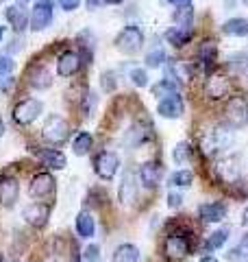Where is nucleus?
Returning <instances> with one entry per match:
<instances>
[{"mask_svg": "<svg viewBox=\"0 0 248 262\" xmlns=\"http://www.w3.org/2000/svg\"><path fill=\"white\" fill-rule=\"evenodd\" d=\"M233 142H235V134L229 127H216V129L207 131L201 138V151L211 158V155H218L225 149H231Z\"/></svg>", "mask_w": 248, "mask_h": 262, "instance_id": "f257e3e1", "label": "nucleus"}, {"mask_svg": "<svg viewBox=\"0 0 248 262\" xmlns=\"http://www.w3.org/2000/svg\"><path fill=\"white\" fill-rule=\"evenodd\" d=\"M70 136V125L65 122V118H61L59 114H51L44 120V127H41V138L51 144H63Z\"/></svg>", "mask_w": 248, "mask_h": 262, "instance_id": "f03ea898", "label": "nucleus"}, {"mask_svg": "<svg viewBox=\"0 0 248 262\" xmlns=\"http://www.w3.org/2000/svg\"><path fill=\"white\" fill-rule=\"evenodd\" d=\"M142 46H144V33L137 27H124L115 35V48L124 55H135L142 51Z\"/></svg>", "mask_w": 248, "mask_h": 262, "instance_id": "7ed1b4c3", "label": "nucleus"}, {"mask_svg": "<svg viewBox=\"0 0 248 262\" xmlns=\"http://www.w3.org/2000/svg\"><path fill=\"white\" fill-rule=\"evenodd\" d=\"M41 112H44L41 101H37V98H24V101L15 105L13 120L18 122V125H31V122H35L41 116Z\"/></svg>", "mask_w": 248, "mask_h": 262, "instance_id": "20e7f679", "label": "nucleus"}, {"mask_svg": "<svg viewBox=\"0 0 248 262\" xmlns=\"http://www.w3.org/2000/svg\"><path fill=\"white\" fill-rule=\"evenodd\" d=\"M118 168H120V158H118V153H113V151H103V153H98L96 155V160H94V170H96V175L101 177V179H113L115 173H118Z\"/></svg>", "mask_w": 248, "mask_h": 262, "instance_id": "39448f33", "label": "nucleus"}, {"mask_svg": "<svg viewBox=\"0 0 248 262\" xmlns=\"http://www.w3.org/2000/svg\"><path fill=\"white\" fill-rule=\"evenodd\" d=\"M218 177L222 179V182H227V184H235L239 177H242V158L235 153H231V155H225L220 162H218Z\"/></svg>", "mask_w": 248, "mask_h": 262, "instance_id": "423d86ee", "label": "nucleus"}, {"mask_svg": "<svg viewBox=\"0 0 248 262\" xmlns=\"http://www.w3.org/2000/svg\"><path fill=\"white\" fill-rule=\"evenodd\" d=\"M227 120L231 122V127H244L248 122V103L242 96H231L227 101Z\"/></svg>", "mask_w": 248, "mask_h": 262, "instance_id": "0eeeda50", "label": "nucleus"}, {"mask_svg": "<svg viewBox=\"0 0 248 262\" xmlns=\"http://www.w3.org/2000/svg\"><path fill=\"white\" fill-rule=\"evenodd\" d=\"M55 188H57V184H55V177L51 173H39V175L33 177V182L29 186V194L37 201H44L48 196L55 194Z\"/></svg>", "mask_w": 248, "mask_h": 262, "instance_id": "6e6552de", "label": "nucleus"}, {"mask_svg": "<svg viewBox=\"0 0 248 262\" xmlns=\"http://www.w3.org/2000/svg\"><path fill=\"white\" fill-rule=\"evenodd\" d=\"M53 22V0H37L31 11V24L33 31H44Z\"/></svg>", "mask_w": 248, "mask_h": 262, "instance_id": "1a4fd4ad", "label": "nucleus"}, {"mask_svg": "<svg viewBox=\"0 0 248 262\" xmlns=\"http://www.w3.org/2000/svg\"><path fill=\"white\" fill-rule=\"evenodd\" d=\"M22 216H24V221H27L31 227L41 229V227H46L48 219H51V206H48V203H41V201L29 203V206L24 208Z\"/></svg>", "mask_w": 248, "mask_h": 262, "instance_id": "9d476101", "label": "nucleus"}, {"mask_svg": "<svg viewBox=\"0 0 248 262\" xmlns=\"http://www.w3.org/2000/svg\"><path fill=\"white\" fill-rule=\"evenodd\" d=\"M163 251L170 260H183L189 253V243L183 234H170L163 243Z\"/></svg>", "mask_w": 248, "mask_h": 262, "instance_id": "9b49d317", "label": "nucleus"}, {"mask_svg": "<svg viewBox=\"0 0 248 262\" xmlns=\"http://www.w3.org/2000/svg\"><path fill=\"white\" fill-rule=\"evenodd\" d=\"M185 112V105H183V98H181V94H172V96H165L159 101V105H157V114L163 118H172L177 120L183 116Z\"/></svg>", "mask_w": 248, "mask_h": 262, "instance_id": "f8f14e48", "label": "nucleus"}, {"mask_svg": "<svg viewBox=\"0 0 248 262\" xmlns=\"http://www.w3.org/2000/svg\"><path fill=\"white\" fill-rule=\"evenodd\" d=\"M18 196H20V184H18V179L11 177V175L0 177V206L13 208L15 201H18Z\"/></svg>", "mask_w": 248, "mask_h": 262, "instance_id": "ddd939ff", "label": "nucleus"}, {"mask_svg": "<svg viewBox=\"0 0 248 262\" xmlns=\"http://www.w3.org/2000/svg\"><path fill=\"white\" fill-rule=\"evenodd\" d=\"M5 18H7V22L11 24V29L15 33L27 31V27L31 24V15L27 13V9H24L22 5H9L5 9Z\"/></svg>", "mask_w": 248, "mask_h": 262, "instance_id": "4468645a", "label": "nucleus"}, {"mask_svg": "<svg viewBox=\"0 0 248 262\" xmlns=\"http://www.w3.org/2000/svg\"><path fill=\"white\" fill-rule=\"evenodd\" d=\"M227 210L229 208L225 201H209L198 208V214H201L203 223H220V221L227 216Z\"/></svg>", "mask_w": 248, "mask_h": 262, "instance_id": "2eb2a0df", "label": "nucleus"}, {"mask_svg": "<svg viewBox=\"0 0 248 262\" xmlns=\"http://www.w3.org/2000/svg\"><path fill=\"white\" fill-rule=\"evenodd\" d=\"M163 179V166L159 162H146L142 168H139V182L146 188H157Z\"/></svg>", "mask_w": 248, "mask_h": 262, "instance_id": "dca6fc26", "label": "nucleus"}, {"mask_svg": "<svg viewBox=\"0 0 248 262\" xmlns=\"http://www.w3.org/2000/svg\"><path fill=\"white\" fill-rule=\"evenodd\" d=\"M79 68H81V55L74 51H65L59 55V59H57V72H59V77L77 75Z\"/></svg>", "mask_w": 248, "mask_h": 262, "instance_id": "f3484780", "label": "nucleus"}, {"mask_svg": "<svg viewBox=\"0 0 248 262\" xmlns=\"http://www.w3.org/2000/svg\"><path fill=\"white\" fill-rule=\"evenodd\" d=\"M205 92L209 98H213V101L227 98L229 92H231V81L227 77H222V75H213V77H209V81H207Z\"/></svg>", "mask_w": 248, "mask_h": 262, "instance_id": "a211bd4d", "label": "nucleus"}, {"mask_svg": "<svg viewBox=\"0 0 248 262\" xmlns=\"http://www.w3.org/2000/svg\"><path fill=\"white\" fill-rule=\"evenodd\" d=\"M35 155L44 162V166L53 168V170H63L65 166H68L65 155L61 151H57V149H39V151H35Z\"/></svg>", "mask_w": 248, "mask_h": 262, "instance_id": "6ab92c4d", "label": "nucleus"}, {"mask_svg": "<svg viewBox=\"0 0 248 262\" xmlns=\"http://www.w3.org/2000/svg\"><path fill=\"white\" fill-rule=\"evenodd\" d=\"M29 83L35 90H48L53 85V75L48 72L46 66H33L29 72Z\"/></svg>", "mask_w": 248, "mask_h": 262, "instance_id": "aec40b11", "label": "nucleus"}, {"mask_svg": "<svg viewBox=\"0 0 248 262\" xmlns=\"http://www.w3.org/2000/svg\"><path fill=\"white\" fill-rule=\"evenodd\" d=\"M118 196H120V201L124 203V206H131L135 199H137V186H135V177L127 173L122 177V184L118 188Z\"/></svg>", "mask_w": 248, "mask_h": 262, "instance_id": "412c9836", "label": "nucleus"}, {"mask_svg": "<svg viewBox=\"0 0 248 262\" xmlns=\"http://www.w3.org/2000/svg\"><path fill=\"white\" fill-rule=\"evenodd\" d=\"M74 225H77V234L81 236V238H92V236L96 234V221L94 216L89 214V212H79L77 214V221H74Z\"/></svg>", "mask_w": 248, "mask_h": 262, "instance_id": "4be33fe9", "label": "nucleus"}, {"mask_svg": "<svg viewBox=\"0 0 248 262\" xmlns=\"http://www.w3.org/2000/svg\"><path fill=\"white\" fill-rule=\"evenodd\" d=\"M192 35H194L192 27H172V29L165 31V39H168L172 46H177V48L185 46L189 39H192Z\"/></svg>", "mask_w": 248, "mask_h": 262, "instance_id": "5701e85b", "label": "nucleus"}, {"mask_svg": "<svg viewBox=\"0 0 248 262\" xmlns=\"http://www.w3.org/2000/svg\"><path fill=\"white\" fill-rule=\"evenodd\" d=\"M222 33L235 37H246L248 35V20L246 18H231L222 24Z\"/></svg>", "mask_w": 248, "mask_h": 262, "instance_id": "b1692460", "label": "nucleus"}, {"mask_svg": "<svg viewBox=\"0 0 248 262\" xmlns=\"http://www.w3.org/2000/svg\"><path fill=\"white\" fill-rule=\"evenodd\" d=\"M113 262H139V249L131 243H124L113 251Z\"/></svg>", "mask_w": 248, "mask_h": 262, "instance_id": "393cba45", "label": "nucleus"}, {"mask_svg": "<svg viewBox=\"0 0 248 262\" xmlns=\"http://www.w3.org/2000/svg\"><path fill=\"white\" fill-rule=\"evenodd\" d=\"M189 75H192V70H189L185 63H181L177 59H170V63H168V79H172L179 85V83H183V81H187Z\"/></svg>", "mask_w": 248, "mask_h": 262, "instance_id": "a878e982", "label": "nucleus"}, {"mask_svg": "<svg viewBox=\"0 0 248 262\" xmlns=\"http://www.w3.org/2000/svg\"><path fill=\"white\" fill-rule=\"evenodd\" d=\"M218 59V46L213 44V42H203L201 48H198V61H201L203 66H213Z\"/></svg>", "mask_w": 248, "mask_h": 262, "instance_id": "bb28decb", "label": "nucleus"}, {"mask_svg": "<svg viewBox=\"0 0 248 262\" xmlns=\"http://www.w3.org/2000/svg\"><path fill=\"white\" fill-rule=\"evenodd\" d=\"M92 144H94L92 134L81 131V134H77V138L72 140V151H74V155H87L89 149H92Z\"/></svg>", "mask_w": 248, "mask_h": 262, "instance_id": "cd10ccee", "label": "nucleus"}, {"mask_svg": "<svg viewBox=\"0 0 248 262\" xmlns=\"http://www.w3.org/2000/svg\"><path fill=\"white\" fill-rule=\"evenodd\" d=\"M229 262H248V232L239 238V243L227 253Z\"/></svg>", "mask_w": 248, "mask_h": 262, "instance_id": "c85d7f7f", "label": "nucleus"}, {"mask_svg": "<svg viewBox=\"0 0 248 262\" xmlns=\"http://www.w3.org/2000/svg\"><path fill=\"white\" fill-rule=\"evenodd\" d=\"M177 90H179V85H177V83H175V81H172V79H161L159 83H155V85H153V94H155V96H157V98H159V101H161V98H165V96L179 94Z\"/></svg>", "mask_w": 248, "mask_h": 262, "instance_id": "c756f323", "label": "nucleus"}, {"mask_svg": "<svg viewBox=\"0 0 248 262\" xmlns=\"http://www.w3.org/2000/svg\"><path fill=\"white\" fill-rule=\"evenodd\" d=\"M192 182H194V173L189 168H181L170 175V184L177 188H187V186H192Z\"/></svg>", "mask_w": 248, "mask_h": 262, "instance_id": "7c9ffc66", "label": "nucleus"}, {"mask_svg": "<svg viewBox=\"0 0 248 262\" xmlns=\"http://www.w3.org/2000/svg\"><path fill=\"white\" fill-rule=\"evenodd\" d=\"M192 20H194V7L192 5H183L175 11L177 27H192Z\"/></svg>", "mask_w": 248, "mask_h": 262, "instance_id": "2f4dec72", "label": "nucleus"}, {"mask_svg": "<svg viewBox=\"0 0 248 262\" xmlns=\"http://www.w3.org/2000/svg\"><path fill=\"white\" fill-rule=\"evenodd\" d=\"M229 241V227H222L218 232H213L207 241V249L209 251H216V249H222V245Z\"/></svg>", "mask_w": 248, "mask_h": 262, "instance_id": "473e14b6", "label": "nucleus"}, {"mask_svg": "<svg viewBox=\"0 0 248 262\" xmlns=\"http://www.w3.org/2000/svg\"><path fill=\"white\" fill-rule=\"evenodd\" d=\"M172 160H175V164H187L192 160V146H189V142H179L175 146V151H172Z\"/></svg>", "mask_w": 248, "mask_h": 262, "instance_id": "72a5a7b5", "label": "nucleus"}, {"mask_svg": "<svg viewBox=\"0 0 248 262\" xmlns=\"http://www.w3.org/2000/svg\"><path fill=\"white\" fill-rule=\"evenodd\" d=\"M246 63H248L246 61V53H233V55L227 57V66L235 72V75H237V72H244L246 70Z\"/></svg>", "mask_w": 248, "mask_h": 262, "instance_id": "f704fd0d", "label": "nucleus"}, {"mask_svg": "<svg viewBox=\"0 0 248 262\" xmlns=\"http://www.w3.org/2000/svg\"><path fill=\"white\" fill-rule=\"evenodd\" d=\"M165 61V53L161 48H157V51H151L146 55V66L148 68H159V66Z\"/></svg>", "mask_w": 248, "mask_h": 262, "instance_id": "c9c22d12", "label": "nucleus"}, {"mask_svg": "<svg viewBox=\"0 0 248 262\" xmlns=\"http://www.w3.org/2000/svg\"><path fill=\"white\" fill-rule=\"evenodd\" d=\"M15 68V61L11 59L9 55H0V79L11 77V72Z\"/></svg>", "mask_w": 248, "mask_h": 262, "instance_id": "e433bc0d", "label": "nucleus"}, {"mask_svg": "<svg viewBox=\"0 0 248 262\" xmlns=\"http://www.w3.org/2000/svg\"><path fill=\"white\" fill-rule=\"evenodd\" d=\"M129 77H131V81H133V85H137V88H146L148 85V75H146L144 68H133Z\"/></svg>", "mask_w": 248, "mask_h": 262, "instance_id": "4c0bfd02", "label": "nucleus"}, {"mask_svg": "<svg viewBox=\"0 0 248 262\" xmlns=\"http://www.w3.org/2000/svg\"><path fill=\"white\" fill-rule=\"evenodd\" d=\"M146 138H148V134H144V129L139 127V125H135V127L127 134V142H129V144H139V142H144Z\"/></svg>", "mask_w": 248, "mask_h": 262, "instance_id": "58836bf2", "label": "nucleus"}, {"mask_svg": "<svg viewBox=\"0 0 248 262\" xmlns=\"http://www.w3.org/2000/svg\"><path fill=\"white\" fill-rule=\"evenodd\" d=\"M98 260H101V247H98V245H89V247H85L81 262H98Z\"/></svg>", "mask_w": 248, "mask_h": 262, "instance_id": "ea45409f", "label": "nucleus"}, {"mask_svg": "<svg viewBox=\"0 0 248 262\" xmlns=\"http://www.w3.org/2000/svg\"><path fill=\"white\" fill-rule=\"evenodd\" d=\"M103 90L105 92H113L115 90V75L113 72H103Z\"/></svg>", "mask_w": 248, "mask_h": 262, "instance_id": "a19ab883", "label": "nucleus"}, {"mask_svg": "<svg viewBox=\"0 0 248 262\" xmlns=\"http://www.w3.org/2000/svg\"><path fill=\"white\" fill-rule=\"evenodd\" d=\"M181 206H183V194L181 192H168V208L177 210Z\"/></svg>", "mask_w": 248, "mask_h": 262, "instance_id": "79ce46f5", "label": "nucleus"}, {"mask_svg": "<svg viewBox=\"0 0 248 262\" xmlns=\"http://www.w3.org/2000/svg\"><path fill=\"white\" fill-rule=\"evenodd\" d=\"M85 5L89 11H96V9H101V7L109 5V0H85Z\"/></svg>", "mask_w": 248, "mask_h": 262, "instance_id": "37998d69", "label": "nucleus"}, {"mask_svg": "<svg viewBox=\"0 0 248 262\" xmlns=\"http://www.w3.org/2000/svg\"><path fill=\"white\" fill-rule=\"evenodd\" d=\"M81 0H59V5H61V9L63 11H74L79 7Z\"/></svg>", "mask_w": 248, "mask_h": 262, "instance_id": "c03bdc74", "label": "nucleus"}, {"mask_svg": "<svg viewBox=\"0 0 248 262\" xmlns=\"http://www.w3.org/2000/svg\"><path fill=\"white\" fill-rule=\"evenodd\" d=\"M168 3L177 5V7H183V5H192V0H168Z\"/></svg>", "mask_w": 248, "mask_h": 262, "instance_id": "a18cd8bd", "label": "nucleus"}, {"mask_svg": "<svg viewBox=\"0 0 248 262\" xmlns=\"http://www.w3.org/2000/svg\"><path fill=\"white\" fill-rule=\"evenodd\" d=\"M242 225H248V206L244 210V216H242Z\"/></svg>", "mask_w": 248, "mask_h": 262, "instance_id": "49530a36", "label": "nucleus"}, {"mask_svg": "<svg viewBox=\"0 0 248 262\" xmlns=\"http://www.w3.org/2000/svg\"><path fill=\"white\" fill-rule=\"evenodd\" d=\"M201 262H218V260L213 258V256H203V258H201Z\"/></svg>", "mask_w": 248, "mask_h": 262, "instance_id": "de8ad7c7", "label": "nucleus"}, {"mask_svg": "<svg viewBox=\"0 0 248 262\" xmlns=\"http://www.w3.org/2000/svg\"><path fill=\"white\" fill-rule=\"evenodd\" d=\"M3 134H5V125H3V120H0V138H3Z\"/></svg>", "mask_w": 248, "mask_h": 262, "instance_id": "09e8293b", "label": "nucleus"}, {"mask_svg": "<svg viewBox=\"0 0 248 262\" xmlns=\"http://www.w3.org/2000/svg\"><path fill=\"white\" fill-rule=\"evenodd\" d=\"M3 35H5V29L0 27V42H3Z\"/></svg>", "mask_w": 248, "mask_h": 262, "instance_id": "8fccbe9b", "label": "nucleus"}, {"mask_svg": "<svg viewBox=\"0 0 248 262\" xmlns=\"http://www.w3.org/2000/svg\"><path fill=\"white\" fill-rule=\"evenodd\" d=\"M109 3H122V0H109Z\"/></svg>", "mask_w": 248, "mask_h": 262, "instance_id": "3c124183", "label": "nucleus"}, {"mask_svg": "<svg viewBox=\"0 0 248 262\" xmlns=\"http://www.w3.org/2000/svg\"><path fill=\"white\" fill-rule=\"evenodd\" d=\"M0 262H5V258H3V256H0Z\"/></svg>", "mask_w": 248, "mask_h": 262, "instance_id": "603ef678", "label": "nucleus"}, {"mask_svg": "<svg viewBox=\"0 0 248 262\" xmlns=\"http://www.w3.org/2000/svg\"><path fill=\"white\" fill-rule=\"evenodd\" d=\"M13 262H22V260H13Z\"/></svg>", "mask_w": 248, "mask_h": 262, "instance_id": "864d4df0", "label": "nucleus"}, {"mask_svg": "<svg viewBox=\"0 0 248 262\" xmlns=\"http://www.w3.org/2000/svg\"><path fill=\"white\" fill-rule=\"evenodd\" d=\"M244 3H246V5H248V0H244Z\"/></svg>", "mask_w": 248, "mask_h": 262, "instance_id": "5fc2aeb1", "label": "nucleus"}, {"mask_svg": "<svg viewBox=\"0 0 248 262\" xmlns=\"http://www.w3.org/2000/svg\"><path fill=\"white\" fill-rule=\"evenodd\" d=\"M0 3H5V0H0Z\"/></svg>", "mask_w": 248, "mask_h": 262, "instance_id": "6e6d98bb", "label": "nucleus"}, {"mask_svg": "<svg viewBox=\"0 0 248 262\" xmlns=\"http://www.w3.org/2000/svg\"><path fill=\"white\" fill-rule=\"evenodd\" d=\"M22 3H27V0H22Z\"/></svg>", "mask_w": 248, "mask_h": 262, "instance_id": "4d7b16f0", "label": "nucleus"}]
</instances>
